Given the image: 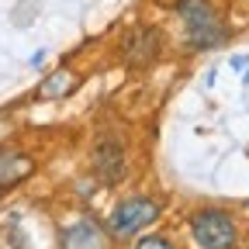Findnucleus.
<instances>
[{"instance_id": "f257e3e1", "label": "nucleus", "mask_w": 249, "mask_h": 249, "mask_svg": "<svg viewBox=\"0 0 249 249\" xmlns=\"http://www.w3.org/2000/svg\"><path fill=\"white\" fill-rule=\"evenodd\" d=\"M191 235L197 249H235L239 246V225L222 208H201L191 214Z\"/></svg>"}, {"instance_id": "f03ea898", "label": "nucleus", "mask_w": 249, "mask_h": 249, "mask_svg": "<svg viewBox=\"0 0 249 249\" xmlns=\"http://www.w3.org/2000/svg\"><path fill=\"white\" fill-rule=\"evenodd\" d=\"M180 18L187 28V42L194 49H211L225 38V24L218 21L208 0H180Z\"/></svg>"}, {"instance_id": "7ed1b4c3", "label": "nucleus", "mask_w": 249, "mask_h": 249, "mask_svg": "<svg viewBox=\"0 0 249 249\" xmlns=\"http://www.w3.org/2000/svg\"><path fill=\"white\" fill-rule=\"evenodd\" d=\"M156 218H160V201H152V197H128V201H121L111 211L107 235L111 239H132L135 232L149 229Z\"/></svg>"}, {"instance_id": "20e7f679", "label": "nucleus", "mask_w": 249, "mask_h": 249, "mask_svg": "<svg viewBox=\"0 0 249 249\" xmlns=\"http://www.w3.org/2000/svg\"><path fill=\"white\" fill-rule=\"evenodd\" d=\"M31 173H35V160L28 152H21L18 145H0V191L24 183Z\"/></svg>"}, {"instance_id": "39448f33", "label": "nucleus", "mask_w": 249, "mask_h": 249, "mask_svg": "<svg viewBox=\"0 0 249 249\" xmlns=\"http://www.w3.org/2000/svg\"><path fill=\"white\" fill-rule=\"evenodd\" d=\"M62 246L66 249H104V232L97 222H76L73 229L62 232Z\"/></svg>"}, {"instance_id": "423d86ee", "label": "nucleus", "mask_w": 249, "mask_h": 249, "mask_svg": "<svg viewBox=\"0 0 249 249\" xmlns=\"http://www.w3.org/2000/svg\"><path fill=\"white\" fill-rule=\"evenodd\" d=\"M156 38H160L156 31H139V35L128 42V59L135 62V66H145V62L156 59V52H160V42Z\"/></svg>"}, {"instance_id": "0eeeda50", "label": "nucleus", "mask_w": 249, "mask_h": 249, "mask_svg": "<svg viewBox=\"0 0 249 249\" xmlns=\"http://www.w3.org/2000/svg\"><path fill=\"white\" fill-rule=\"evenodd\" d=\"M97 163H101V173L107 177V183H114V180L121 177V170H124V163H121V152H118V145H114V142H104V145H101V152H97Z\"/></svg>"}, {"instance_id": "6e6552de", "label": "nucleus", "mask_w": 249, "mask_h": 249, "mask_svg": "<svg viewBox=\"0 0 249 249\" xmlns=\"http://www.w3.org/2000/svg\"><path fill=\"white\" fill-rule=\"evenodd\" d=\"M76 76H70L66 70H59L55 76H49L45 83H42V97H66L70 90H76Z\"/></svg>"}, {"instance_id": "1a4fd4ad", "label": "nucleus", "mask_w": 249, "mask_h": 249, "mask_svg": "<svg viewBox=\"0 0 249 249\" xmlns=\"http://www.w3.org/2000/svg\"><path fill=\"white\" fill-rule=\"evenodd\" d=\"M135 249H173V242H170V239H163V235H145Z\"/></svg>"}, {"instance_id": "9d476101", "label": "nucleus", "mask_w": 249, "mask_h": 249, "mask_svg": "<svg viewBox=\"0 0 249 249\" xmlns=\"http://www.w3.org/2000/svg\"><path fill=\"white\" fill-rule=\"evenodd\" d=\"M246 211H249V201H246Z\"/></svg>"}]
</instances>
